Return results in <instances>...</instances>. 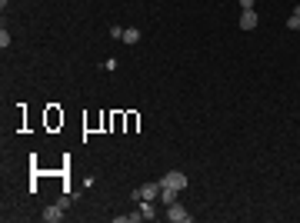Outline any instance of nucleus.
<instances>
[{
    "label": "nucleus",
    "mask_w": 300,
    "mask_h": 223,
    "mask_svg": "<svg viewBox=\"0 0 300 223\" xmlns=\"http://www.w3.org/2000/svg\"><path fill=\"white\" fill-rule=\"evenodd\" d=\"M110 37L113 40H124V27H110Z\"/></svg>",
    "instance_id": "9b49d317"
},
{
    "label": "nucleus",
    "mask_w": 300,
    "mask_h": 223,
    "mask_svg": "<svg viewBox=\"0 0 300 223\" xmlns=\"http://www.w3.org/2000/svg\"><path fill=\"white\" fill-rule=\"evenodd\" d=\"M287 30H300V20L290 14V20H287Z\"/></svg>",
    "instance_id": "9d476101"
},
{
    "label": "nucleus",
    "mask_w": 300,
    "mask_h": 223,
    "mask_svg": "<svg viewBox=\"0 0 300 223\" xmlns=\"http://www.w3.org/2000/svg\"><path fill=\"white\" fill-rule=\"evenodd\" d=\"M43 220H47V223H57V220H64V206H60V203L47 206V210H43Z\"/></svg>",
    "instance_id": "39448f33"
},
{
    "label": "nucleus",
    "mask_w": 300,
    "mask_h": 223,
    "mask_svg": "<svg viewBox=\"0 0 300 223\" xmlns=\"http://www.w3.org/2000/svg\"><path fill=\"white\" fill-rule=\"evenodd\" d=\"M294 17H297V20H300V3H297V7H294Z\"/></svg>",
    "instance_id": "ddd939ff"
},
{
    "label": "nucleus",
    "mask_w": 300,
    "mask_h": 223,
    "mask_svg": "<svg viewBox=\"0 0 300 223\" xmlns=\"http://www.w3.org/2000/svg\"><path fill=\"white\" fill-rule=\"evenodd\" d=\"M167 220H173V223H190L187 206H184V203H170V206H167Z\"/></svg>",
    "instance_id": "7ed1b4c3"
},
{
    "label": "nucleus",
    "mask_w": 300,
    "mask_h": 223,
    "mask_svg": "<svg viewBox=\"0 0 300 223\" xmlns=\"http://www.w3.org/2000/svg\"><path fill=\"white\" fill-rule=\"evenodd\" d=\"M140 217H144V220H153V217H157V210H153V200H140Z\"/></svg>",
    "instance_id": "423d86ee"
},
{
    "label": "nucleus",
    "mask_w": 300,
    "mask_h": 223,
    "mask_svg": "<svg viewBox=\"0 0 300 223\" xmlns=\"http://www.w3.org/2000/svg\"><path fill=\"white\" fill-rule=\"evenodd\" d=\"M160 200H164V203H177V190H170V186H164V190H160Z\"/></svg>",
    "instance_id": "0eeeda50"
},
{
    "label": "nucleus",
    "mask_w": 300,
    "mask_h": 223,
    "mask_svg": "<svg viewBox=\"0 0 300 223\" xmlns=\"http://www.w3.org/2000/svg\"><path fill=\"white\" fill-rule=\"evenodd\" d=\"M160 186H170V190H184L187 186V173L184 170H170V173H164V180H160Z\"/></svg>",
    "instance_id": "f257e3e1"
},
{
    "label": "nucleus",
    "mask_w": 300,
    "mask_h": 223,
    "mask_svg": "<svg viewBox=\"0 0 300 223\" xmlns=\"http://www.w3.org/2000/svg\"><path fill=\"white\" fill-rule=\"evenodd\" d=\"M57 203H60V206H64V210H67V206H70V203H74V193H67V197H60V200H57Z\"/></svg>",
    "instance_id": "1a4fd4ad"
},
{
    "label": "nucleus",
    "mask_w": 300,
    "mask_h": 223,
    "mask_svg": "<svg viewBox=\"0 0 300 223\" xmlns=\"http://www.w3.org/2000/svg\"><path fill=\"white\" fill-rule=\"evenodd\" d=\"M160 190H164L160 183H144V186H137V190H133V200H137V203H140V200H157V197H160Z\"/></svg>",
    "instance_id": "f03ea898"
},
{
    "label": "nucleus",
    "mask_w": 300,
    "mask_h": 223,
    "mask_svg": "<svg viewBox=\"0 0 300 223\" xmlns=\"http://www.w3.org/2000/svg\"><path fill=\"white\" fill-rule=\"evenodd\" d=\"M257 23H260L257 10H244V14H240V23H237V27H240V30H257Z\"/></svg>",
    "instance_id": "20e7f679"
},
{
    "label": "nucleus",
    "mask_w": 300,
    "mask_h": 223,
    "mask_svg": "<svg viewBox=\"0 0 300 223\" xmlns=\"http://www.w3.org/2000/svg\"><path fill=\"white\" fill-rule=\"evenodd\" d=\"M137 40H140V30H137V27H127V30H124V43H137Z\"/></svg>",
    "instance_id": "6e6552de"
},
{
    "label": "nucleus",
    "mask_w": 300,
    "mask_h": 223,
    "mask_svg": "<svg viewBox=\"0 0 300 223\" xmlns=\"http://www.w3.org/2000/svg\"><path fill=\"white\" fill-rule=\"evenodd\" d=\"M254 3L257 0H240V10H254Z\"/></svg>",
    "instance_id": "f8f14e48"
}]
</instances>
